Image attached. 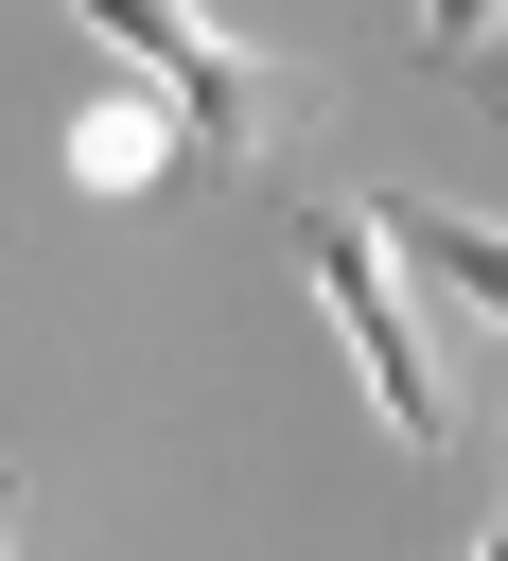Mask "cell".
Returning <instances> with one entry per match:
<instances>
[{"label": "cell", "instance_id": "5b68a950", "mask_svg": "<svg viewBox=\"0 0 508 561\" xmlns=\"http://www.w3.org/2000/svg\"><path fill=\"white\" fill-rule=\"evenodd\" d=\"M420 53H438V70H473V53H508V0H420Z\"/></svg>", "mask_w": 508, "mask_h": 561}, {"label": "cell", "instance_id": "6da1fadb", "mask_svg": "<svg viewBox=\"0 0 508 561\" xmlns=\"http://www.w3.org/2000/svg\"><path fill=\"white\" fill-rule=\"evenodd\" d=\"M70 18H105V35L158 70V105H175L193 175H228V193H263V175H280V140L333 105V70H298V53H245L210 0H70Z\"/></svg>", "mask_w": 508, "mask_h": 561}, {"label": "cell", "instance_id": "ba28073f", "mask_svg": "<svg viewBox=\"0 0 508 561\" xmlns=\"http://www.w3.org/2000/svg\"><path fill=\"white\" fill-rule=\"evenodd\" d=\"M490 561H508V508H490Z\"/></svg>", "mask_w": 508, "mask_h": 561}, {"label": "cell", "instance_id": "3957f363", "mask_svg": "<svg viewBox=\"0 0 508 561\" xmlns=\"http://www.w3.org/2000/svg\"><path fill=\"white\" fill-rule=\"evenodd\" d=\"M368 210H385V245H403L455 316H508V228H473V210H403V193H368Z\"/></svg>", "mask_w": 508, "mask_h": 561}, {"label": "cell", "instance_id": "277c9868", "mask_svg": "<svg viewBox=\"0 0 508 561\" xmlns=\"http://www.w3.org/2000/svg\"><path fill=\"white\" fill-rule=\"evenodd\" d=\"M70 140H88V175H105V193H123V175H158V140H175V123H158V105H88V123H70Z\"/></svg>", "mask_w": 508, "mask_h": 561}, {"label": "cell", "instance_id": "7a4b0ae2", "mask_svg": "<svg viewBox=\"0 0 508 561\" xmlns=\"http://www.w3.org/2000/svg\"><path fill=\"white\" fill-rule=\"evenodd\" d=\"M298 280L333 298V333H350V368H368V403H385V438L403 456H438L455 438V403H438V351H420V316H403V280H385V210H298Z\"/></svg>", "mask_w": 508, "mask_h": 561}, {"label": "cell", "instance_id": "8992f818", "mask_svg": "<svg viewBox=\"0 0 508 561\" xmlns=\"http://www.w3.org/2000/svg\"><path fill=\"white\" fill-rule=\"evenodd\" d=\"M473 105H490V123H508V53H473Z\"/></svg>", "mask_w": 508, "mask_h": 561}, {"label": "cell", "instance_id": "52a82bcc", "mask_svg": "<svg viewBox=\"0 0 508 561\" xmlns=\"http://www.w3.org/2000/svg\"><path fill=\"white\" fill-rule=\"evenodd\" d=\"M0 561H18V473H0Z\"/></svg>", "mask_w": 508, "mask_h": 561}]
</instances>
